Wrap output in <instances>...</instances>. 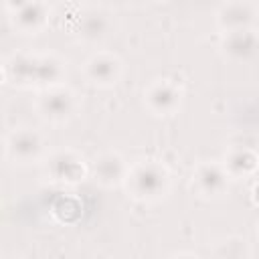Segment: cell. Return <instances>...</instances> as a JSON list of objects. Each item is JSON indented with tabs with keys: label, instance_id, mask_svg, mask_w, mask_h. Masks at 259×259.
Wrapping results in <instances>:
<instances>
[{
	"label": "cell",
	"instance_id": "cell-10",
	"mask_svg": "<svg viewBox=\"0 0 259 259\" xmlns=\"http://www.w3.org/2000/svg\"><path fill=\"white\" fill-rule=\"evenodd\" d=\"M127 168L123 158L113 154V152H105L99 158H95L93 162V174L95 180H99L103 186H113L117 182H121L127 174Z\"/></svg>",
	"mask_w": 259,
	"mask_h": 259
},
{
	"label": "cell",
	"instance_id": "cell-13",
	"mask_svg": "<svg viewBox=\"0 0 259 259\" xmlns=\"http://www.w3.org/2000/svg\"><path fill=\"white\" fill-rule=\"evenodd\" d=\"M51 212L53 217L63 223V225H73L81 219L83 214V202L75 196V194H61L55 198V202L51 204Z\"/></svg>",
	"mask_w": 259,
	"mask_h": 259
},
{
	"label": "cell",
	"instance_id": "cell-14",
	"mask_svg": "<svg viewBox=\"0 0 259 259\" xmlns=\"http://www.w3.org/2000/svg\"><path fill=\"white\" fill-rule=\"evenodd\" d=\"M79 30L85 38H101L107 30V22L101 14H87L83 22H79Z\"/></svg>",
	"mask_w": 259,
	"mask_h": 259
},
{
	"label": "cell",
	"instance_id": "cell-2",
	"mask_svg": "<svg viewBox=\"0 0 259 259\" xmlns=\"http://www.w3.org/2000/svg\"><path fill=\"white\" fill-rule=\"evenodd\" d=\"M4 150H6V158L12 160L14 164H32L42 158L45 140L38 132L22 127V130H14L6 136Z\"/></svg>",
	"mask_w": 259,
	"mask_h": 259
},
{
	"label": "cell",
	"instance_id": "cell-11",
	"mask_svg": "<svg viewBox=\"0 0 259 259\" xmlns=\"http://www.w3.org/2000/svg\"><path fill=\"white\" fill-rule=\"evenodd\" d=\"M223 166L231 178L251 176L259 168V154L251 148H233L225 156Z\"/></svg>",
	"mask_w": 259,
	"mask_h": 259
},
{
	"label": "cell",
	"instance_id": "cell-1",
	"mask_svg": "<svg viewBox=\"0 0 259 259\" xmlns=\"http://www.w3.org/2000/svg\"><path fill=\"white\" fill-rule=\"evenodd\" d=\"M123 182L132 198L142 202H152V200H160L168 192L170 174L162 164L148 160L130 166Z\"/></svg>",
	"mask_w": 259,
	"mask_h": 259
},
{
	"label": "cell",
	"instance_id": "cell-3",
	"mask_svg": "<svg viewBox=\"0 0 259 259\" xmlns=\"http://www.w3.org/2000/svg\"><path fill=\"white\" fill-rule=\"evenodd\" d=\"M47 172L51 174V178L55 182L77 184L87 176V166H85L83 158L77 152L63 150V152H57V154H53L49 158Z\"/></svg>",
	"mask_w": 259,
	"mask_h": 259
},
{
	"label": "cell",
	"instance_id": "cell-17",
	"mask_svg": "<svg viewBox=\"0 0 259 259\" xmlns=\"http://www.w3.org/2000/svg\"><path fill=\"white\" fill-rule=\"evenodd\" d=\"M158 2H168V0H158Z\"/></svg>",
	"mask_w": 259,
	"mask_h": 259
},
{
	"label": "cell",
	"instance_id": "cell-7",
	"mask_svg": "<svg viewBox=\"0 0 259 259\" xmlns=\"http://www.w3.org/2000/svg\"><path fill=\"white\" fill-rule=\"evenodd\" d=\"M257 16V8L253 2L249 0H235L225 4L219 14H217V22L223 30L231 32V30H241V28H249L253 24Z\"/></svg>",
	"mask_w": 259,
	"mask_h": 259
},
{
	"label": "cell",
	"instance_id": "cell-4",
	"mask_svg": "<svg viewBox=\"0 0 259 259\" xmlns=\"http://www.w3.org/2000/svg\"><path fill=\"white\" fill-rule=\"evenodd\" d=\"M121 61L111 53H97L83 65V75L97 87H111L121 77Z\"/></svg>",
	"mask_w": 259,
	"mask_h": 259
},
{
	"label": "cell",
	"instance_id": "cell-18",
	"mask_svg": "<svg viewBox=\"0 0 259 259\" xmlns=\"http://www.w3.org/2000/svg\"><path fill=\"white\" fill-rule=\"evenodd\" d=\"M257 233H259V229H257Z\"/></svg>",
	"mask_w": 259,
	"mask_h": 259
},
{
	"label": "cell",
	"instance_id": "cell-15",
	"mask_svg": "<svg viewBox=\"0 0 259 259\" xmlns=\"http://www.w3.org/2000/svg\"><path fill=\"white\" fill-rule=\"evenodd\" d=\"M32 0H4V6L10 10V12H16L20 8H24L26 4H30Z\"/></svg>",
	"mask_w": 259,
	"mask_h": 259
},
{
	"label": "cell",
	"instance_id": "cell-12",
	"mask_svg": "<svg viewBox=\"0 0 259 259\" xmlns=\"http://www.w3.org/2000/svg\"><path fill=\"white\" fill-rule=\"evenodd\" d=\"M259 47V38L251 28L231 30L223 40V51L233 59H247Z\"/></svg>",
	"mask_w": 259,
	"mask_h": 259
},
{
	"label": "cell",
	"instance_id": "cell-8",
	"mask_svg": "<svg viewBox=\"0 0 259 259\" xmlns=\"http://www.w3.org/2000/svg\"><path fill=\"white\" fill-rule=\"evenodd\" d=\"M229 174L221 164H200L194 172V186L204 196H219L227 190Z\"/></svg>",
	"mask_w": 259,
	"mask_h": 259
},
{
	"label": "cell",
	"instance_id": "cell-16",
	"mask_svg": "<svg viewBox=\"0 0 259 259\" xmlns=\"http://www.w3.org/2000/svg\"><path fill=\"white\" fill-rule=\"evenodd\" d=\"M251 198H253V202H255V206H259V180L253 184V188H251Z\"/></svg>",
	"mask_w": 259,
	"mask_h": 259
},
{
	"label": "cell",
	"instance_id": "cell-9",
	"mask_svg": "<svg viewBox=\"0 0 259 259\" xmlns=\"http://www.w3.org/2000/svg\"><path fill=\"white\" fill-rule=\"evenodd\" d=\"M47 22H49V14L40 0H32L24 8L16 10L12 16V24L20 34H38L45 30Z\"/></svg>",
	"mask_w": 259,
	"mask_h": 259
},
{
	"label": "cell",
	"instance_id": "cell-5",
	"mask_svg": "<svg viewBox=\"0 0 259 259\" xmlns=\"http://www.w3.org/2000/svg\"><path fill=\"white\" fill-rule=\"evenodd\" d=\"M77 107L75 93L65 87H49L38 97V111L49 121H65Z\"/></svg>",
	"mask_w": 259,
	"mask_h": 259
},
{
	"label": "cell",
	"instance_id": "cell-6",
	"mask_svg": "<svg viewBox=\"0 0 259 259\" xmlns=\"http://www.w3.org/2000/svg\"><path fill=\"white\" fill-rule=\"evenodd\" d=\"M146 105L158 115H170L180 105V89L170 81H154L144 91Z\"/></svg>",
	"mask_w": 259,
	"mask_h": 259
}]
</instances>
